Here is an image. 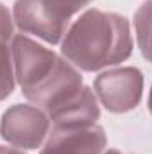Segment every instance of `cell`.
I'll use <instances>...</instances> for the list:
<instances>
[{"instance_id": "obj_10", "label": "cell", "mask_w": 152, "mask_h": 154, "mask_svg": "<svg viewBox=\"0 0 152 154\" xmlns=\"http://www.w3.org/2000/svg\"><path fill=\"white\" fill-rule=\"evenodd\" d=\"M149 2H145L141 5L140 11H136L134 14V27L138 32V38H141V50L143 56L149 57Z\"/></svg>"}, {"instance_id": "obj_5", "label": "cell", "mask_w": 152, "mask_h": 154, "mask_svg": "<svg viewBox=\"0 0 152 154\" xmlns=\"http://www.w3.org/2000/svg\"><path fill=\"white\" fill-rule=\"evenodd\" d=\"M50 131V120L43 109L29 104L11 106L0 120V136L18 149H38Z\"/></svg>"}, {"instance_id": "obj_4", "label": "cell", "mask_w": 152, "mask_h": 154, "mask_svg": "<svg viewBox=\"0 0 152 154\" xmlns=\"http://www.w3.org/2000/svg\"><path fill=\"white\" fill-rule=\"evenodd\" d=\"M143 74L134 66L113 68L95 79L93 93L97 100L111 113H127L134 109L143 95Z\"/></svg>"}, {"instance_id": "obj_11", "label": "cell", "mask_w": 152, "mask_h": 154, "mask_svg": "<svg viewBox=\"0 0 152 154\" xmlns=\"http://www.w3.org/2000/svg\"><path fill=\"white\" fill-rule=\"evenodd\" d=\"M13 16L9 13V9L0 2V41L9 43V39H13Z\"/></svg>"}, {"instance_id": "obj_6", "label": "cell", "mask_w": 152, "mask_h": 154, "mask_svg": "<svg viewBox=\"0 0 152 154\" xmlns=\"http://www.w3.org/2000/svg\"><path fill=\"white\" fill-rule=\"evenodd\" d=\"M11 57H13L14 81L22 86L23 91L39 82L52 70L57 54L45 48L43 45H39L38 41L31 39L25 34H18L13 36Z\"/></svg>"}, {"instance_id": "obj_12", "label": "cell", "mask_w": 152, "mask_h": 154, "mask_svg": "<svg viewBox=\"0 0 152 154\" xmlns=\"http://www.w3.org/2000/svg\"><path fill=\"white\" fill-rule=\"evenodd\" d=\"M0 154H25V152L23 151H18V149L5 147V145H0Z\"/></svg>"}, {"instance_id": "obj_13", "label": "cell", "mask_w": 152, "mask_h": 154, "mask_svg": "<svg viewBox=\"0 0 152 154\" xmlns=\"http://www.w3.org/2000/svg\"><path fill=\"white\" fill-rule=\"evenodd\" d=\"M102 154H123V152H120V151H114V149H109V151H106V152H102Z\"/></svg>"}, {"instance_id": "obj_9", "label": "cell", "mask_w": 152, "mask_h": 154, "mask_svg": "<svg viewBox=\"0 0 152 154\" xmlns=\"http://www.w3.org/2000/svg\"><path fill=\"white\" fill-rule=\"evenodd\" d=\"M14 70H13V57L9 45L0 41V100L7 99L14 90Z\"/></svg>"}, {"instance_id": "obj_3", "label": "cell", "mask_w": 152, "mask_h": 154, "mask_svg": "<svg viewBox=\"0 0 152 154\" xmlns=\"http://www.w3.org/2000/svg\"><path fill=\"white\" fill-rule=\"evenodd\" d=\"M82 86L84 84L81 72L70 61L57 56L52 70L39 82L23 90L22 93L29 102H32V106L43 109L48 115L65 102H68L72 97H75L82 90Z\"/></svg>"}, {"instance_id": "obj_7", "label": "cell", "mask_w": 152, "mask_h": 154, "mask_svg": "<svg viewBox=\"0 0 152 154\" xmlns=\"http://www.w3.org/2000/svg\"><path fill=\"white\" fill-rule=\"evenodd\" d=\"M106 151V133L100 125L52 127L39 154H102Z\"/></svg>"}, {"instance_id": "obj_1", "label": "cell", "mask_w": 152, "mask_h": 154, "mask_svg": "<svg viewBox=\"0 0 152 154\" xmlns=\"http://www.w3.org/2000/svg\"><path fill=\"white\" fill-rule=\"evenodd\" d=\"M132 52L129 22L100 9H88L63 36L61 54L77 70L99 72L125 61Z\"/></svg>"}, {"instance_id": "obj_2", "label": "cell", "mask_w": 152, "mask_h": 154, "mask_svg": "<svg viewBox=\"0 0 152 154\" xmlns=\"http://www.w3.org/2000/svg\"><path fill=\"white\" fill-rule=\"evenodd\" d=\"M93 0H16L13 20L22 32L47 43H59L70 27L72 16Z\"/></svg>"}, {"instance_id": "obj_8", "label": "cell", "mask_w": 152, "mask_h": 154, "mask_svg": "<svg viewBox=\"0 0 152 154\" xmlns=\"http://www.w3.org/2000/svg\"><path fill=\"white\" fill-rule=\"evenodd\" d=\"M47 116L52 122V127H84L97 124L100 108L95 93L90 88L82 86L75 97H72L68 102H65Z\"/></svg>"}]
</instances>
